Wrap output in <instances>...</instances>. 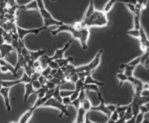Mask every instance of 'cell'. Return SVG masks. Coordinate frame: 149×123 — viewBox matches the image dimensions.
<instances>
[{
    "label": "cell",
    "mask_w": 149,
    "mask_h": 123,
    "mask_svg": "<svg viewBox=\"0 0 149 123\" xmlns=\"http://www.w3.org/2000/svg\"><path fill=\"white\" fill-rule=\"evenodd\" d=\"M61 32L69 33L74 40L77 39L79 41L82 49H87L90 38V29L86 27L81 21L77 22L74 24H65L63 23L61 25L57 27V29L50 30V33L52 36H56Z\"/></svg>",
    "instance_id": "6da1fadb"
},
{
    "label": "cell",
    "mask_w": 149,
    "mask_h": 123,
    "mask_svg": "<svg viewBox=\"0 0 149 123\" xmlns=\"http://www.w3.org/2000/svg\"><path fill=\"white\" fill-rule=\"evenodd\" d=\"M103 54V49H100L96 54L94 59L89 62L87 65H81V66L76 67V72L78 75L79 78L80 79H84L87 75H93L94 71L97 69L100 65V62H101V58Z\"/></svg>",
    "instance_id": "7a4b0ae2"
},
{
    "label": "cell",
    "mask_w": 149,
    "mask_h": 123,
    "mask_svg": "<svg viewBox=\"0 0 149 123\" xmlns=\"http://www.w3.org/2000/svg\"><path fill=\"white\" fill-rule=\"evenodd\" d=\"M81 22L87 27H105L109 24L107 14L103 12V10H96L90 17L81 19Z\"/></svg>",
    "instance_id": "3957f363"
},
{
    "label": "cell",
    "mask_w": 149,
    "mask_h": 123,
    "mask_svg": "<svg viewBox=\"0 0 149 123\" xmlns=\"http://www.w3.org/2000/svg\"><path fill=\"white\" fill-rule=\"evenodd\" d=\"M37 4L39 12L40 13L41 17H42V20H43V26L48 28L50 26H57V27H58V26L62 24V21L56 20V19L52 17V14L45 7L44 1L42 0H38Z\"/></svg>",
    "instance_id": "277c9868"
},
{
    "label": "cell",
    "mask_w": 149,
    "mask_h": 123,
    "mask_svg": "<svg viewBox=\"0 0 149 123\" xmlns=\"http://www.w3.org/2000/svg\"><path fill=\"white\" fill-rule=\"evenodd\" d=\"M42 107H48V108H53L55 109H58L60 111V118H61L63 117V115H65L69 117H71L69 112H68V107L63 105L61 101H58L57 99L54 98L53 97L49 98L48 101H47Z\"/></svg>",
    "instance_id": "5b68a950"
},
{
    "label": "cell",
    "mask_w": 149,
    "mask_h": 123,
    "mask_svg": "<svg viewBox=\"0 0 149 123\" xmlns=\"http://www.w3.org/2000/svg\"><path fill=\"white\" fill-rule=\"evenodd\" d=\"M0 81H1L3 88H11L12 87L15 86V85H18V84H24L25 85L26 83H29L31 82V79L30 76H29L26 72H24L23 76L16 80H0Z\"/></svg>",
    "instance_id": "8992f818"
},
{
    "label": "cell",
    "mask_w": 149,
    "mask_h": 123,
    "mask_svg": "<svg viewBox=\"0 0 149 123\" xmlns=\"http://www.w3.org/2000/svg\"><path fill=\"white\" fill-rule=\"evenodd\" d=\"M17 34L18 36V38L20 41H24V38L26 37L27 35L29 34H34V35H38L41 31L45 30H48V28H47L45 26H42L40 27H38V28H31V29H25L22 28V27L17 26Z\"/></svg>",
    "instance_id": "52a82bcc"
},
{
    "label": "cell",
    "mask_w": 149,
    "mask_h": 123,
    "mask_svg": "<svg viewBox=\"0 0 149 123\" xmlns=\"http://www.w3.org/2000/svg\"><path fill=\"white\" fill-rule=\"evenodd\" d=\"M97 94H98V98L100 100V104H99V105L95 106V107H92L90 111H99V112L103 113L105 115L107 116L108 117H109L111 116V112L107 109V107H106V104L105 103L101 93L99 92L97 93Z\"/></svg>",
    "instance_id": "ba28073f"
},
{
    "label": "cell",
    "mask_w": 149,
    "mask_h": 123,
    "mask_svg": "<svg viewBox=\"0 0 149 123\" xmlns=\"http://www.w3.org/2000/svg\"><path fill=\"white\" fill-rule=\"evenodd\" d=\"M140 46L141 50L143 52H149V39L146 33L145 30L141 26L140 28Z\"/></svg>",
    "instance_id": "9c48e42d"
},
{
    "label": "cell",
    "mask_w": 149,
    "mask_h": 123,
    "mask_svg": "<svg viewBox=\"0 0 149 123\" xmlns=\"http://www.w3.org/2000/svg\"><path fill=\"white\" fill-rule=\"evenodd\" d=\"M73 41H74V39L71 38L68 43H66L65 45H64L63 47L61 48V49H56V50H55V53L53 54V55H52V56H50L51 59H52V60H57V59H62V58H64V54H65V52H67V50L69 49V47L71 46V43H72Z\"/></svg>",
    "instance_id": "30bf717a"
},
{
    "label": "cell",
    "mask_w": 149,
    "mask_h": 123,
    "mask_svg": "<svg viewBox=\"0 0 149 123\" xmlns=\"http://www.w3.org/2000/svg\"><path fill=\"white\" fill-rule=\"evenodd\" d=\"M10 88H1L0 89V95L3 97L4 101V105H5L6 109L7 111H11V104H10Z\"/></svg>",
    "instance_id": "8fae6325"
},
{
    "label": "cell",
    "mask_w": 149,
    "mask_h": 123,
    "mask_svg": "<svg viewBox=\"0 0 149 123\" xmlns=\"http://www.w3.org/2000/svg\"><path fill=\"white\" fill-rule=\"evenodd\" d=\"M13 50H14V48L10 43H4L2 45H1L0 46V56H1V59H4Z\"/></svg>",
    "instance_id": "7c38bea8"
},
{
    "label": "cell",
    "mask_w": 149,
    "mask_h": 123,
    "mask_svg": "<svg viewBox=\"0 0 149 123\" xmlns=\"http://www.w3.org/2000/svg\"><path fill=\"white\" fill-rule=\"evenodd\" d=\"M47 52V50L45 49H38V50L34 51H30L29 50V54H30V59L33 62H36L39 60L44 54H45Z\"/></svg>",
    "instance_id": "4fadbf2b"
},
{
    "label": "cell",
    "mask_w": 149,
    "mask_h": 123,
    "mask_svg": "<svg viewBox=\"0 0 149 123\" xmlns=\"http://www.w3.org/2000/svg\"><path fill=\"white\" fill-rule=\"evenodd\" d=\"M35 110L33 109L31 107H30L29 109H28L27 111H25L23 114H22L21 117L19 119V121L17 122V123H28L29 122V120L31 119V117H33V112H34Z\"/></svg>",
    "instance_id": "5bb4252c"
},
{
    "label": "cell",
    "mask_w": 149,
    "mask_h": 123,
    "mask_svg": "<svg viewBox=\"0 0 149 123\" xmlns=\"http://www.w3.org/2000/svg\"><path fill=\"white\" fill-rule=\"evenodd\" d=\"M24 86H25V93H24V96H23V101L26 102L31 94H36V91L33 88L31 82L25 84Z\"/></svg>",
    "instance_id": "9a60e30c"
},
{
    "label": "cell",
    "mask_w": 149,
    "mask_h": 123,
    "mask_svg": "<svg viewBox=\"0 0 149 123\" xmlns=\"http://www.w3.org/2000/svg\"><path fill=\"white\" fill-rule=\"evenodd\" d=\"M77 117H76L75 120H74L73 123H84L86 115H87V114L88 112H87L85 110L83 109L81 107L78 109L77 110Z\"/></svg>",
    "instance_id": "2e32d148"
},
{
    "label": "cell",
    "mask_w": 149,
    "mask_h": 123,
    "mask_svg": "<svg viewBox=\"0 0 149 123\" xmlns=\"http://www.w3.org/2000/svg\"><path fill=\"white\" fill-rule=\"evenodd\" d=\"M140 64L142 65L147 70H149V52H143V54L139 56Z\"/></svg>",
    "instance_id": "e0dca14e"
},
{
    "label": "cell",
    "mask_w": 149,
    "mask_h": 123,
    "mask_svg": "<svg viewBox=\"0 0 149 123\" xmlns=\"http://www.w3.org/2000/svg\"><path fill=\"white\" fill-rule=\"evenodd\" d=\"M84 85H87V84H94V85H97V86H103L104 85V83L102 82H100L97 80H95L94 78L93 77L92 75H87L85 77L84 80Z\"/></svg>",
    "instance_id": "ac0fdd59"
},
{
    "label": "cell",
    "mask_w": 149,
    "mask_h": 123,
    "mask_svg": "<svg viewBox=\"0 0 149 123\" xmlns=\"http://www.w3.org/2000/svg\"><path fill=\"white\" fill-rule=\"evenodd\" d=\"M20 7L22 10H38V4L36 0H33V1H31L28 4H24V5L20 6Z\"/></svg>",
    "instance_id": "d6986e66"
},
{
    "label": "cell",
    "mask_w": 149,
    "mask_h": 123,
    "mask_svg": "<svg viewBox=\"0 0 149 123\" xmlns=\"http://www.w3.org/2000/svg\"><path fill=\"white\" fill-rule=\"evenodd\" d=\"M0 66H4L6 67H7L9 70H10V73L13 74L14 76H17V72H16L15 70V68L11 64L7 62L4 59L0 58Z\"/></svg>",
    "instance_id": "ffe728a7"
},
{
    "label": "cell",
    "mask_w": 149,
    "mask_h": 123,
    "mask_svg": "<svg viewBox=\"0 0 149 123\" xmlns=\"http://www.w3.org/2000/svg\"><path fill=\"white\" fill-rule=\"evenodd\" d=\"M74 60V58L73 57H68V58H62V59H57L56 62H58V65H59L60 68H63L66 67L67 65H70V63L73 62Z\"/></svg>",
    "instance_id": "44dd1931"
},
{
    "label": "cell",
    "mask_w": 149,
    "mask_h": 123,
    "mask_svg": "<svg viewBox=\"0 0 149 123\" xmlns=\"http://www.w3.org/2000/svg\"><path fill=\"white\" fill-rule=\"evenodd\" d=\"M92 107H93V106H92L91 101H90V100L89 99V98L87 96L83 99V101H81V107L83 109L85 110L87 112H89V111H90V110H91Z\"/></svg>",
    "instance_id": "7402d4cb"
},
{
    "label": "cell",
    "mask_w": 149,
    "mask_h": 123,
    "mask_svg": "<svg viewBox=\"0 0 149 123\" xmlns=\"http://www.w3.org/2000/svg\"><path fill=\"white\" fill-rule=\"evenodd\" d=\"M116 78H117V80H119V88L122 87V85H123L125 82H127V77L126 75L124 74V72H122V71H121V72L120 71H119V72H118L117 73H116Z\"/></svg>",
    "instance_id": "603a6c76"
},
{
    "label": "cell",
    "mask_w": 149,
    "mask_h": 123,
    "mask_svg": "<svg viewBox=\"0 0 149 123\" xmlns=\"http://www.w3.org/2000/svg\"><path fill=\"white\" fill-rule=\"evenodd\" d=\"M95 10V9L94 1H90V4H89L88 7H87V10H86L85 13H84L82 18H86V17H90V16L94 12Z\"/></svg>",
    "instance_id": "cb8c5ba5"
},
{
    "label": "cell",
    "mask_w": 149,
    "mask_h": 123,
    "mask_svg": "<svg viewBox=\"0 0 149 123\" xmlns=\"http://www.w3.org/2000/svg\"><path fill=\"white\" fill-rule=\"evenodd\" d=\"M116 2V0H109V1H108L107 2H106V5H105L104 8H103V12H105L106 14H108V13L112 10V8H113V6L115 5Z\"/></svg>",
    "instance_id": "d4e9b609"
},
{
    "label": "cell",
    "mask_w": 149,
    "mask_h": 123,
    "mask_svg": "<svg viewBox=\"0 0 149 123\" xmlns=\"http://www.w3.org/2000/svg\"><path fill=\"white\" fill-rule=\"evenodd\" d=\"M128 107L127 105H124V106H119L117 105V107H116V111L118 112L119 116V118H122V117H125V112L127 111V109Z\"/></svg>",
    "instance_id": "484cf974"
},
{
    "label": "cell",
    "mask_w": 149,
    "mask_h": 123,
    "mask_svg": "<svg viewBox=\"0 0 149 123\" xmlns=\"http://www.w3.org/2000/svg\"><path fill=\"white\" fill-rule=\"evenodd\" d=\"M84 89L86 91H94V92L99 93L100 90H99V86L94 85V84H87V85H84Z\"/></svg>",
    "instance_id": "4316f807"
},
{
    "label": "cell",
    "mask_w": 149,
    "mask_h": 123,
    "mask_svg": "<svg viewBox=\"0 0 149 123\" xmlns=\"http://www.w3.org/2000/svg\"><path fill=\"white\" fill-rule=\"evenodd\" d=\"M61 85H57L55 87V88L54 89V93H53V98L57 99L58 101H60L62 102V97L61 96Z\"/></svg>",
    "instance_id": "83f0119b"
},
{
    "label": "cell",
    "mask_w": 149,
    "mask_h": 123,
    "mask_svg": "<svg viewBox=\"0 0 149 123\" xmlns=\"http://www.w3.org/2000/svg\"><path fill=\"white\" fill-rule=\"evenodd\" d=\"M127 34L129 36H132V37L135 38H140V29L137 30V29L132 28L131 30H129L127 31Z\"/></svg>",
    "instance_id": "f1b7e54d"
},
{
    "label": "cell",
    "mask_w": 149,
    "mask_h": 123,
    "mask_svg": "<svg viewBox=\"0 0 149 123\" xmlns=\"http://www.w3.org/2000/svg\"><path fill=\"white\" fill-rule=\"evenodd\" d=\"M125 65H127V66H132L136 67L138 65H140V57L138 56V57L135 58V59H133L132 60H131L130 62H127V63L125 64Z\"/></svg>",
    "instance_id": "f546056e"
},
{
    "label": "cell",
    "mask_w": 149,
    "mask_h": 123,
    "mask_svg": "<svg viewBox=\"0 0 149 123\" xmlns=\"http://www.w3.org/2000/svg\"><path fill=\"white\" fill-rule=\"evenodd\" d=\"M47 67H49L51 69H59L60 66L56 60H52L49 62Z\"/></svg>",
    "instance_id": "4dcf8cb0"
},
{
    "label": "cell",
    "mask_w": 149,
    "mask_h": 123,
    "mask_svg": "<svg viewBox=\"0 0 149 123\" xmlns=\"http://www.w3.org/2000/svg\"><path fill=\"white\" fill-rule=\"evenodd\" d=\"M74 90H65V89H61V97H67V96H71L72 95Z\"/></svg>",
    "instance_id": "1f68e13d"
},
{
    "label": "cell",
    "mask_w": 149,
    "mask_h": 123,
    "mask_svg": "<svg viewBox=\"0 0 149 123\" xmlns=\"http://www.w3.org/2000/svg\"><path fill=\"white\" fill-rule=\"evenodd\" d=\"M109 120H112V121L113 122H116L119 120V114H118V112L116 111H113V112H111V116L109 117Z\"/></svg>",
    "instance_id": "d6a6232c"
},
{
    "label": "cell",
    "mask_w": 149,
    "mask_h": 123,
    "mask_svg": "<svg viewBox=\"0 0 149 123\" xmlns=\"http://www.w3.org/2000/svg\"><path fill=\"white\" fill-rule=\"evenodd\" d=\"M144 117L145 114L142 112H139V114L136 116L135 117V123H142L143 121L144 120Z\"/></svg>",
    "instance_id": "836d02e7"
},
{
    "label": "cell",
    "mask_w": 149,
    "mask_h": 123,
    "mask_svg": "<svg viewBox=\"0 0 149 123\" xmlns=\"http://www.w3.org/2000/svg\"><path fill=\"white\" fill-rule=\"evenodd\" d=\"M31 82L32 86H33V88H34V89L36 90V91H37V90L40 89V88L42 87V84L40 83V82H39V80H32Z\"/></svg>",
    "instance_id": "e575fe53"
},
{
    "label": "cell",
    "mask_w": 149,
    "mask_h": 123,
    "mask_svg": "<svg viewBox=\"0 0 149 123\" xmlns=\"http://www.w3.org/2000/svg\"><path fill=\"white\" fill-rule=\"evenodd\" d=\"M62 103L63 105H65V107H68V106L71 105V100L70 96H67V97H63L62 98Z\"/></svg>",
    "instance_id": "d590c367"
},
{
    "label": "cell",
    "mask_w": 149,
    "mask_h": 123,
    "mask_svg": "<svg viewBox=\"0 0 149 123\" xmlns=\"http://www.w3.org/2000/svg\"><path fill=\"white\" fill-rule=\"evenodd\" d=\"M50 72H51V69L49 67H47L46 68H45V69L42 71V76L45 77V78H47L48 76L50 75Z\"/></svg>",
    "instance_id": "8d00e7d4"
},
{
    "label": "cell",
    "mask_w": 149,
    "mask_h": 123,
    "mask_svg": "<svg viewBox=\"0 0 149 123\" xmlns=\"http://www.w3.org/2000/svg\"><path fill=\"white\" fill-rule=\"evenodd\" d=\"M106 107H107V109L111 111V112H113V111H116L117 105H116V104H106Z\"/></svg>",
    "instance_id": "74e56055"
},
{
    "label": "cell",
    "mask_w": 149,
    "mask_h": 123,
    "mask_svg": "<svg viewBox=\"0 0 149 123\" xmlns=\"http://www.w3.org/2000/svg\"><path fill=\"white\" fill-rule=\"evenodd\" d=\"M0 72H2V73H7V72H10V70L6 67L0 66Z\"/></svg>",
    "instance_id": "f35d334b"
},
{
    "label": "cell",
    "mask_w": 149,
    "mask_h": 123,
    "mask_svg": "<svg viewBox=\"0 0 149 123\" xmlns=\"http://www.w3.org/2000/svg\"><path fill=\"white\" fill-rule=\"evenodd\" d=\"M84 123H98V122H95L90 120V117H89V115H88V113H87V115H86L85 121H84Z\"/></svg>",
    "instance_id": "ab89813d"
},
{
    "label": "cell",
    "mask_w": 149,
    "mask_h": 123,
    "mask_svg": "<svg viewBox=\"0 0 149 123\" xmlns=\"http://www.w3.org/2000/svg\"><path fill=\"white\" fill-rule=\"evenodd\" d=\"M135 117H136L133 116L131 119L126 120V121H125V123H135Z\"/></svg>",
    "instance_id": "60d3db41"
},
{
    "label": "cell",
    "mask_w": 149,
    "mask_h": 123,
    "mask_svg": "<svg viewBox=\"0 0 149 123\" xmlns=\"http://www.w3.org/2000/svg\"><path fill=\"white\" fill-rule=\"evenodd\" d=\"M142 123H149V120L148 118H145L144 119Z\"/></svg>",
    "instance_id": "b9f144b4"
},
{
    "label": "cell",
    "mask_w": 149,
    "mask_h": 123,
    "mask_svg": "<svg viewBox=\"0 0 149 123\" xmlns=\"http://www.w3.org/2000/svg\"><path fill=\"white\" fill-rule=\"evenodd\" d=\"M2 88V85H1V81H0V89Z\"/></svg>",
    "instance_id": "7bdbcfd3"
},
{
    "label": "cell",
    "mask_w": 149,
    "mask_h": 123,
    "mask_svg": "<svg viewBox=\"0 0 149 123\" xmlns=\"http://www.w3.org/2000/svg\"><path fill=\"white\" fill-rule=\"evenodd\" d=\"M11 123H16V122H11Z\"/></svg>",
    "instance_id": "ee69618b"
},
{
    "label": "cell",
    "mask_w": 149,
    "mask_h": 123,
    "mask_svg": "<svg viewBox=\"0 0 149 123\" xmlns=\"http://www.w3.org/2000/svg\"><path fill=\"white\" fill-rule=\"evenodd\" d=\"M0 58H1V56H0Z\"/></svg>",
    "instance_id": "f6af8a7d"
}]
</instances>
